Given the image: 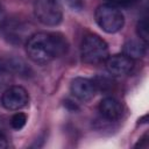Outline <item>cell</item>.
<instances>
[{"mask_svg":"<svg viewBox=\"0 0 149 149\" xmlns=\"http://www.w3.org/2000/svg\"><path fill=\"white\" fill-rule=\"evenodd\" d=\"M68 47V42L62 34L40 31L28 37L26 52L34 63L44 65L66 54Z\"/></svg>","mask_w":149,"mask_h":149,"instance_id":"6da1fadb","label":"cell"},{"mask_svg":"<svg viewBox=\"0 0 149 149\" xmlns=\"http://www.w3.org/2000/svg\"><path fill=\"white\" fill-rule=\"evenodd\" d=\"M80 57L86 64H101L108 57V45L100 36L87 34L83 37L80 43Z\"/></svg>","mask_w":149,"mask_h":149,"instance_id":"7a4b0ae2","label":"cell"},{"mask_svg":"<svg viewBox=\"0 0 149 149\" xmlns=\"http://www.w3.org/2000/svg\"><path fill=\"white\" fill-rule=\"evenodd\" d=\"M97 24L107 34H115L125 26L122 12L113 3H102L97 7L94 13Z\"/></svg>","mask_w":149,"mask_h":149,"instance_id":"3957f363","label":"cell"},{"mask_svg":"<svg viewBox=\"0 0 149 149\" xmlns=\"http://www.w3.org/2000/svg\"><path fill=\"white\" fill-rule=\"evenodd\" d=\"M34 14L40 23L55 27L63 20V7L59 0H35Z\"/></svg>","mask_w":149,"mask_h":149,"instance_id":"277c9868","label":"cell"},{"mask_svg":"<svg viewBox=\"0 0 149 149\" xmlns=\"http://www.w3.org/2000/svg\"><path fill=\"white\" fill-rule=\"evenodd\" d=\"M29 102L28 91L19 85H13L6 88L1 95V104L8 111H20Z\"/></svg>","mask_w":149,"mask_h":149,"instance_id":"5b68a950","label":"cell"},{"mask_svg":"<svg viewBox=\"0 0 149 149\" xmlns=\"http://www.w3.org/2000/svg\"><path fill=\"white\" fill-rule=\"evenodd\" d=\"M70 92L76 99L80 101H88L95 95L97 86L94 81L88 78L76 77L74 79L71 80Z\"/></svg>","mask_w":149,"mask_h":149,"instance_id":"8992f818","label":"cell"},{"mask_svg":"<svg viewBox=\"0 0 149 149\" xmlns=\"http://www.w3.org/2000/svg\"><path fill=\"white\" fill-rule=\"evenodd\" d=\"M106 69L112 76L128 74L134 68V61L125 54H116L108 56L105 61Z\"/></svg>","mask_w":149,"mask_h":149,"instance_id":"52a82bcc","label":"cell"},{"mask_svg":"<svg viewBox=\"0 0 149 149\" xmlns=\"http://www.w3.org/2000/svg\"><path fill=\"white\" fill-rule=\"evenodd\" d=\"M99 112L104 119L108 121H115L122 114V106L115 98L106 97L99 104Z\"/></svg>","mask_w":149,"mask_h":149,"instance_id":"ba28073f","label":"cell"},{"mask_svg":"<svg viewBox=\"0 0 149 149\" xmlns=\"http://www.w3.org/2000/svg\"><path fill=\"white\" fill-rule=\"evenodd\" d=\"M146 45L147 44L141 40H129L123 45V54L133 61L142 58L146 54Z\"/></svg>","mask_w":149,"mask_h":149,"instance_id":"9c48e42d","label":"cell"},{"mask_svg":"<svg viewBox=\"0 0 149 149\" xmlns=\"http://www.w3.org/2000/svg\"><path fill=\"white\" fill-rule=\"evenodd\" d=\"M136 33H137L139 38L147 44L148 42V19L147 16H143L139 20L137 26H136Z\"/></svg>","mask_w":149,"mask_h":149,"instance_id":"30bf717a","label":"cell"},{"mask_svg":"<svg viewBox=\"0 0 149 149\" xmlns=\"http://www.w3.org/2000/svg\"><path fill=\"white\" fill-rule=\"evenodd\" d=\"M27 122V115L22 112H16L12 118H10V127L15 130H20L24 127Z\"/></svg>","mask_w":149,"mask_h":149,"instance_id":"8fae6325","label":"cell"},{"mask_svg":"<svg viewBox=\"0 0 149 149\" xmlns=\"http://www.w3.org/2000/svg\"><path fill=\"white\" fill-rule=\"evenodd\" d=\"M8 143H7V136L6 133H0V149L2 148H7Z\"/></svg>","mask_w":149,"mask_h":149,"instance_id":"7c38bea8","label":"cell"},{"mask_svg":"<svg viewBox=\"0 0 149 149\" xmlns=\"http://www.w3.org/2000/svg\"><path fill=\"white\" fill-rule=\"evenodd\" d=\"M3 22H5V10H3L2 6L0 5V27L3 24Z\"/></svg>","mask_w":149,"mask_h":149,"instance_id":"4fadbf2b","label":"cell"},{"mask_svg":"<svg viewBox=\"0 0 149 149\" xmlns=\"http://www.w3.org/2000/svg\"><path fill=\"white\" fill-rule=\"evenodd\" d=\"M113 2H115V3H122V5H128V3H132V2H134V1H136V0H112Z\"/></svg>","mask_w":149,"mask_h":149,"instance_id":"5bb4252c","label":"cell"},{"mask_svg":"<svg viewBox=\"0 0 149 149\" xmlns=\"http://www.w3.org/2000/svg\"><path fill=\"white\" fill-rule=\"evenodd\" d=\"M0 133H6V126L2 116H0Z\"/></svg>","mask_w":149,"mask_h":149,"instance_id":"9a60e30c","label":"cell"},{"mask_svg":"<svg viewBox=\"0 0 149 149\" xmlns=\"http://www.w3.org/2000/svg\"><path fill=\"white\" fill-rule=\"evenodd\" d=\"M3 69H2V65H1V63H0V85L2 84V81H3Z\"/></svg>","mask_w":149,"mask_h":149,"instance_id":"2e32d148","label":"cell"}]
</instances>
